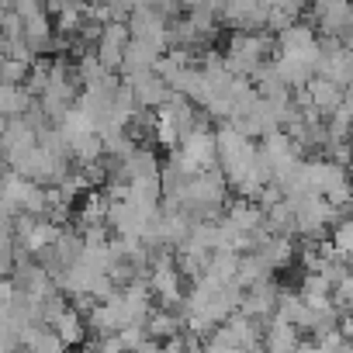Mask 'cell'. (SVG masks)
Wrapping results in <instances>:
<instances>
[{"mask_svg": "<svg viewBox=\"0 0 353 353\" xmlns=\"http://www.w3.org/2000/svg\"><path fill=\"white\" fill-rule=\"evenodd\" d=\"M4 14H8V8H4V4H0V25H4Z\"/></svg>", "mask_w": 353, "mask_h": 353, "instance_id": "7402d4cb", "label": "cell"}, {"mask_svg": "<svg viewBox=\"0 0 353 353\" xmlns=\"http://www.w3.org/2000/svg\"><path fill=\"white\" fill-rule=\"evenodd\" d=\"M128 35L132 39H145V42H156V46H166V35H170V18L156 8H135L128 14Z\"/></svg>", "mask_w": 353, "mask_h": 353, "instance_id": "9c48e42d", "label": "cell"}, {"mask_svg": "<svg viewBox=\"0 0 353 353\" xmlns=\"http://www.w3.org/2000/svg\"><path fill=\"white\" fill-rule=\"evenodd\" d=\"M253 256L274 274V270H284L291 260H294V243H291V236H277V232H267L260 243H256V250H253Z\"/></svg>", "mask_w": 353, "mask_h": 353, "instance_id": "8fae6325", "label": "cell"}, {"mask_svg": "<svg viewBox=\"0 0 353 353\" xmlns=\"http://www.w3.org/2000/svg\"><path fill=\"white\" fill-rule=\"evenodd\" d=\"M298 353H329V350H325L319 339H312V343H301V346H298Z\"/></svg>", "mask_w": 353, "mask_h": 353, "instance_id": "44dd1931", "label": "cell"}, {"mask_svg": "<svg viewBox=\"0 0 353 353\" xmlns=\"http://www.w3.org/2000/svg\"><path fill=\"white\" fill-rule=\"evenodd\" d=\"M305 94H308V111H315L322 118H332L343 108V87L332 83V80H325V77H312L308 87H305Z\"/></svg>", "mask_w": 353, "mask_h": 353, "instance_id": "30bf717a", "label": "cell"}, {"mask_svg": "<svg viewBox=\"0 0 353 353\" xmlns=\"http://www.w3.org/2000/svg\"><path fill=\"white\" fill-rule=\"evenodd\" d=\"M329 246H332L336 253H343L346 260L353 256V212H346V215H339V219L332 222V229H329Z\"/></svg>", "mask_w": 353, "mask_h": 353, "instance_id": "ac0fdd59", "label": "cell"}, {"mask_svg": "<svg viewBox=\"0 0 353 353\" xmlns=\"http://www.w3.org/2000/svg\"><path fill=\"white\" fill-rule=\"evenodd\" d=\"M21 350L25 353H70V346L49 329V325H32L21 336Z\"/></svg>", "mask_w": 353, "mask_h": 353, "instance_id": "e0dca14e", "label": "cell"}, {"mask_svg": "<svg viewBox=\"0 0 353 353\" xmlns=\"http://www.w3.org/2000/svg\"><path fill=\"white\" fill-rule=\"evenodd\" d=\"M291 205H294V232H301L308 239H319L339 219V212L322 194H301V198H291Z\"/></svg>", "mask_w": 353, "mask_h": 353, "instance_id": "277c9868", "label": "cell"}, {"mask_svg": "<svg viewBox=\"0 0 353 353\" xmlns=\"http://www.w3.org/2000/svg\"><path fill=\"white\" fill-rule=\"evenodd\" d=\"M121 83L132 90V97H135V104L139 108H145V111H159L170 97H173V90H170V83L156 73V70H142V73H128V77H121Z\"/></svg>", "mask_w": 353, "mask_h": 353, "instance_id": "8992f818", "label": "cell"}, {"mask_svg": "<svg viewBox=\"0 0 353 353\" xmlns=\"http://www.w3.org/2000/svg\"><path fill=\"white\" fill-rule=\"evenodd\" d=\"M128 42H132L128 25H125V21H108V25L101 28V39H97V49H94V52H97V59H101L111 73H118Z\"/></svg>", "mask_w": 353, "mask_h": 353, "instance_id": "ba28073f", "label": "cell"}, {"mask_svg": "<svg viewBox=\"0 0 353 353\" xmlns=\"http://www.w3.org/2000/svg\"><path fill=\"white\" fill-rule=\"evenodd\" d=\"M305 181L312 194H322L339 215L353 212V173L350 166L329 159V156H315L305 159Z\"/></svg>", "mask_w": 353, "mask_h": 353, "instance_id": "6da1fadb", "label": "cell"}, {"mask_svg": "<svg viewBox=\"0 0 353 353\" xmlns=\"http://www.w3.org/2000/svg\"><path fill=\"white\" fill-rule=\"evenodd\" d=\"M184 332V315H176L173 308H152L149 319H145V336L152 343H166L173 336Z\"/></svg>", "mask_w": 353, "mask_h": 353, "instance_id": "5bb4252c", "label": "cell"}, {"mask_svg": "<svg viewBox=\"0 0 353 353\" xmlns=\"http://www.w3.org/2000/svg\"><path fill=\"white\" fill-rule=\"evenodd\" d=\"M163 52H166V46H156V42H145V39H132L128 49H125V59H121V77L142 73V70H156Z\"/></svg>", "mask_w": 353, "mask_h": 353, "instance_id": "7c38bea8", "label": "cell"}, {"mask_svg": "<svg viewBox=\"0 0 353 353\" xmlns=\"http://www.w3.org/2000/svg\"><path fill=\"white\" fill-rule=\"evenodd\" d=\"M277 305H281V288L274 281H260L253 288H243V301H239V312L256 319V322H270L277 315Z\"/></svg>", "mask_w": 353, "mask_h": 353, "instance_id": "52a82bcc", "label": "cell"}, {"mask_svg": "<svg viewBox=\"0 0 353 353\" xmlns=\"http://www.w3.org/2000/svg\"><path fill=\"white\" fill-rule=\"evenodd\" d=\"M170 163H176L188 173H205L219 166V152H215V132L208 125L194 128L191 135H184L176 142V149H170Z\"/></svg>", "mask_w": 353, "mask_h": 353, "instance_id": "3957f363", "label": "cell"}, {"mask_svg": "<svg viewBox=\"0 0 353 353\" xmlns=\"http://www.w3.org/2000/svg\"><path fill=\"white\" fill-rule=\"evenodd\" d=\"M298 346H301V332L291 322L274 315L263 325V353H298Z\"/></svg>", "mask_w": 353, "mask_h": 353, "instance_id": "4fadbf2b", "label": "cell"}, {"mask_svg": "<svg viewBox=\"0 0 353 353\" xmlns=\"http://www.w3.org/2000/svg\"><path fill=\"white\" fill-rule=\"evenodd\" d=\"M32 104H35V97H32V90L25 83H0V118L4 121L28 114Z\"/></svg>", "mask_w": 353, "mask_h": 353, "instance_id": "2e32d148", "label": "cell"}, {"mask_svg": "<svg viewBox=\"0 0 353 353\" xmlns=\"http://www.w3.org/2000/svg\"><path fill=\"white\" fill-rule=\"evenodd\" d=\"M332 305H336L339 312H353V270H350L343 281L332 284Z\"/></svg>", "mask_w": 353, "mask_h": 353, "instance_id": "ffe728a7", "label": "cell"}, {"mask_svg": "<svg viewBox=\"0 0 353 353\" xmlns=\"http://www.w3.org/2000/svg\"><path fill=\"white\" fill-rule=\"evenodd\" d=\"M305 21L315 28L319 39L346 42L350 39V25H353V4L350 0H308Z\"/></svg>", "mask_w": 353, "mask_h": 353, "instance_id": "7a4b0ae2", "label": "cell"}, {"mask_svg": "<svg viewBox=\"0 0 353 353\" xmlns=\"http://www.w3.org/2000/svg\"><path fill=\"white\" fill-rule=\"evenodd\" d=\"M35 63H21V59H0V83H25Z\"/></svg>", "mask_w": 353, "mask_h": 353, "instance_id": "d6986e66", "label": "cell"}, {"mask_svg": "<svg viewBox=\"0 0 353 353\" xmlns=\"http://www.w3.org/2000/svg\"><path fill=\"white\" fill-rule=\"evenodd\" d=\"M315 77H325V80H332L346 90L353 83V49L346 42H336V39H319Z\"/></svg>", "mask_w": 353, "mask_h": 353, "instance_id": "5b68a950", "label": "cell"}, {"mask_svg": "<svg viewBox=\"0 0 353 353\" xmlns=\"http://www.w3.org/2000/svg\"><path fill=\"white\" fill-rule=\"evenodd\" d=\"M66 346H80L83 339H87V319H83V312L80 308H73V305H66L56 319H52V325H49Z\"/></svg>", "mask_w": 353, "mask_h": 353, "instance_id": "9a60e30c", "label": "cell"}]
</instances>
